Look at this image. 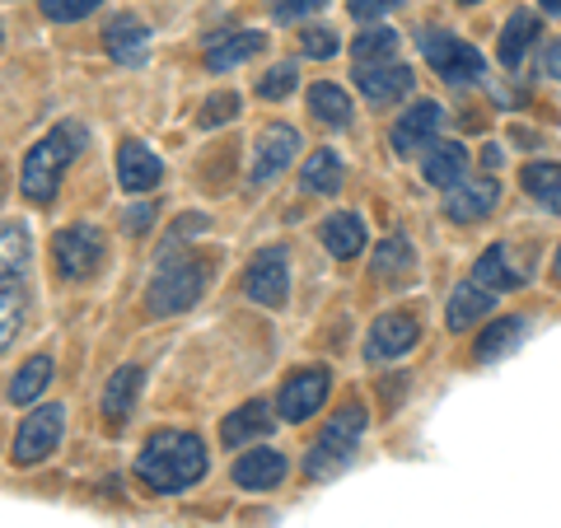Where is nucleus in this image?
<instances>
[{"label":"nucleus","mask_w":561,"mask_h":528,"mask_svg":"<svg viewBox=\"0 0 561 528\" xmlns=\"http://www.w3.org/2000/svg\"><path fill=\"white\" fill-rule=\"evenodd\" d=\"M402 5V0H351V20H360V24H375V20H383V14H393Z\"/></svg>","instance_id":"obj_40"},{"label":"nucleus","mask_w":561,"mask_h":528,"mask_svg":"<svg viewBox=\"0 0 561 528\" xmlns=\"http://www.w3.org/2000/svg\"><path fill=\"white\" fill-rule=\"evenodd\" d=\"M295 84H300V70H295V61H280V66H272L267 76L257 80V99H267V103L290 99V94H295Z\"/></svg>","instance_id":"obj_35"},{"label":"nucleus","mask_w":561,"mask_h":528,"mask_svg":"<svg viewBox=\"0 0 561 528\" xmlns=\"http://www.w3.org/2000/svg\"><path fill=\"white\" fill-rule=\"evenodd\" d=\"M243 295L262 309H286L290 299V257L280 243H267L249 257V272H243Z\"/></svg>","instance_id":"obj_6"},{"label":"nucleus","mask_w":561,"mask_h":528,"mask_svg":"<svg viewBox=\"0 0 561 528\" xmlns=\"http://www.w3.org/2000/svg\"><path fill=\"white\" fill-rule=\"evenodd\" d=\"M472 280H478L482 290H519L524 286V276L519 272H511V262H505V243H491V249L472 262Z\"/></svg>","instance_id":"obj_28"},{"label":"nucleus","mask_w":561,"mask_h":528,"mask_svg":"<svg viewBox=\"0 0 561 528\" xmlns=\"http://www.w3.org/2000/svg\"><path fill=\"white\" fill-rule=\"evenodd\" d=\"M300 51H305V57H313V61L337 57V33H332V28H309L300 38Z\"/></svg>","instance_id":"obj_39"},{"label":"nucleus","mask_w":561,"mask_h":528,"mask_svg":"<svg viewBox=\"0 0 561 528\" xmlns=\"http://www.w3.org/2000/svg\"><path fill=\"white\" fill-rule=\"evenodd\" d=\"M140 383H146V369H140V365H122L117 375L108 379V389H103V398H99V408H103V416H108L113 426L131 416L136 398H140Z\"/></svg>","instance_id":"obj_24"},{"label":"nucleus","mask_w":561,"mask_h":528,"mask_svg":"<svg viewBox=\"0 0 561 528\" xmlns=\"http://www.w3.org/2000/svg\"><path fill=\"white\" fill-rule=\"evenodd\" d=\"M346 183V164L337 150H313L300 169V192L305 197H337Z\"/></svg>","instance_id":"obj_19"},{"label":"nucleus","mask_w":561,"mask_h":528,"mask_svg":"<svg viewBox=\"0 0 561 528\" xmlns=\"http://www.w3.org/2000/svg\"><path fill=\"white\" fill-rule=\"evenodd\" d=\"M51 262H57L61 280H90L103 262V234L94 225H66L51 239Z\"/></svg>","instance_id":"obj_8"},{"label":"nucleus","mask_w":561,"mask_h":528,"mask_svg":"<svg viewBox=\"0 0 561 528\" xmlns=\"http://www.w3.org/2000/svg\"><path fill=\"white\" fill-rule=\"evenodd\" d=\"M445 127V108L440 103H431V99H421L412 103L408 113H402L393 122V154H402V160H412V154H426L435 146V131Z\"/></svg>","instance_id":"obj_10"},{"label":"nucleus","mask_w":561,"mask_h":528,"mask_svg":"<svg viewBox=\"0 0 561 528\" xmlns=\"http://www.w3.org/2000/svg\"><path fill=\"white\" fill-rule=\"evenodd\" d=\"M84 146H90V131H84L80 122H61L57 131H47L38 146L24 154V169H20L24 197L38 202V206H47L51 197H57V187H61V179H66L70 160H76Z\"/></svg>","instance_id":"obj_2"},{"label":"nucleus","mask_w":561,"mask_h":528,"mask_svg":"<svg viewBox=\"0 0 561 528\" xmlns=\"http://www.w3.org/2000/svg\"><path fill=\"white\" fill-rule=\"evenodd\" d=\"M267 5H272L276 24H295V20H305V14H319L328 0H267Z\"/></svg>","instance_id":"obj_38"},{"label":"nucleus","mask_w":561,"mask_h":528,"mask_svg":"<svg viewBox=\"0 0 561 528\" xmlns=\"http://www.w3.org/2000/svg\"><path fill=\"white\" fill-rule=\"evenodd\" d=\"M262 51V33L257 28H243V33H230V38H216L206 43V66L210 70H234L239 61H249Z\"/></svg>","instance_id":"obj_27"},{"label":"nucleus","mask_w":561,"mask_h":528,"mask_svg":"<svg viewBox=\"0 0 561 528\" xmlns=\"http://www.w3.org/2000/svg\"><path fill=\"white\" fill-rule=\"evenodd\" d=\"M356 90L370 99V103H393V99H408L412 94V70L398 66V61H383V66H356Z\"/></svg>","instance_id":"obj_15"},{"label":"nucleus","mask_w":561,"mask_h":528,"mask_svg":"<svg viewBox=\"0 0 561 528\" xmlns=\"http://www.w3.org/2000/svg\"><path fill=\"white\" fill-rule=\"evenodd\" d=\"M99 5V0H43V14L51 24H76Z\"/></svg>","instance_id":"obj_37"},{"label":"nucleus","mask_w":561,"mask_h":528,"mask_svg":"<svg viewBox=\"0 0 561 528\" xmlns=\"http://www.w3.org/2000/svg\"><path fill=\"white\" fill-rule=\"evenodd\" d=\"M552 272H557V280H561V249H557V257H552Z\"/></svg>","instance_id":"obj_45"},{"label":"nucleus","mask_w":561,"mask_h":528,"mask_svg":"<svg viewBox=\"0 0 561 528\" xmlns=\"http://www.w3.org/2000/svg\"><path fill=\"white\" fill-rule=\"evenodd\" d=\"M295 154H300V131L286 127V122H272V127L257 136V146H253V169H249V179H253V183L280 179V173L295 164Z\"/></svg>","instance_id":"obj_12"},{"label":"nucleus","mask_w":561,"mask_h":528,"mask_svg":"<svg viewBox=\"0 0 561 528\" xmlns=\"http://www.w3.org/2000/svg\"><path fill=\"white\" fill-rule=\"evenodd\" d=\"M416 272V249H412V239L408 234H389L375 249V276L379 280H402V276H412Z\"/></svg>","instance_id":"obj_29"},{"label":"nucleus","mask_w":561,"mask_h":528,"mask_svg":"<svg viewBox=\"0 0 561 528\" xmlns=\"http://www.w3.org/2000/svg\"><path fill=\"white\" fill-rule=\"evenodd\" d=\"M286 472H290V463L280 449H243L230 468V478L243 491H272V486L286 482Z\"/></svg>","instance_id":"obj_13"},{"label":"nucleus","mask_w":561,"mask_h":528,"mask_svg":"<svg viewBox=\"0 0 561 528\" xmlns=\"http://www.w3.org/2000/svg\"><path fill=\"white\" fill-rule=\"evenodd\" d=\"M328 389H332L328 369H295V375L280 383V398H276L280 421H309L328 402Z\"/></svg>","instance_id":"obj_11"},{"label":"nucleus","mask_w":561,"mask_h":528,"mask_svg":"<svg viewBox=\"0 0 561 528\" xmlns=\"http://www.w3.org/2000/svg\"><path fill=\"white\" fill-rule=\"evenodd\" d=\"M0 249H5V280H20L28 267V225L10 220L5 234H0Z\"/></svg>","instance_id":"obj_34"},{"label":"nucleus","mask_w":561,"mask_h":528,"mask_svg":"<svg viewBox=\"0 0 561 528\" xmlns=\"http://www.w3.org/2000/svg\"><path fill=\"white\" fill-rule=\"evenodd\" d=\"M51 375H57V365H51V356L47 351H38V356H28L20 369L10 375V389H5V398L14 402V408H28L33 398H38L47 383H51Z\"/></svg>","instance_id":"obj_26"},{"label":"nucleus","mask_w":561,"mask_h":528,"mask_svg":"<svg viewBox=\"0 0 561 528\" xmlns=\"http://www.w3.org/2000/svg\"><path fill=\"white\" fill-rule=\"evenodd\" d=\"M416 342H421V323L408 309H389L370 323V332H365V356L370 360H398V356H408Z\"/></svg>","instance_id":"obj_9"},{"label":"nucleus","mask_w":561,"mask_h":528,"mask_svg":"<svg viewBox=\"0 0 561 528\" xmlns=\"http://www.w3.org/2000/svg\"><path fill=\"white\" fill-rule=\"evenodd\" d=\"M160 179H164L160 154H154L150 146H140V140H122V150H117V183H122V192L140 197V192L160 187Z\"/></svg>","instance_id":"obj_14"},{"label":"nucleus","mask_w":561,"mask_h":528,"mask_svg":"<svg viewBox=\"0 0 561 528\" xmlns=\"http://www.w3.org/2000/svg\"><path fill=\"white\" fill-rule=\"evenodd\" d=\"M463 5H478V0H463Z\"/></svg>","instance_id":"obj_46"},{"label":"nucleus","mask_w":561,"mask_h":528,"mask_svg":"<svg viewBox=\"0 0 561 528\" xmlns=\"http://www.w3.org/2000/svg\"><path fill=\"white\" fill-rule=\"evenodd\" d=\"M150 225H154V206L150 202L122 210V230H127V234H150Z\"/></svg>","instance_id":"obj_41"},{"label":"nucleus","mask_w":561,"mask_h":528,"mask_svg":"<svg viewBox=\"0 0 561 528\" xmlns=\"http://www.w3.org/2000/svg\"><path fill=\"white\" fill-rule=\"evenodd\" d=\"M365 426H370V416H365L360 402H346L337 416H328V426L319 431V439H313L305 454V478H332L337 468H346L356 459Z\"/></svg>","instance_id":"obj_3"},{"label":"nucleus","mask_w":561,"mask_h":528,"mask_svg":"<svg viewBox=\"0 0 561 528\" xmlns=\"http://www.w3.org/2000/svg\"><path fill=\"white\" fill-rule=\"evenodd\" d=\"M468 169H472V154L459 146V140H435L421 160V173H426L431 187H445L454 192L459 183H468Z\"/></svg>","instance_id":"obj_16"},{"label":"nucleus","mask_w":561,"mask_h":528,"mask_svg":"<svg viewBox=\"0 0 561 528\" xmlns=\"http://www.w3.org/2000/svg\"><path fill=\"white\" fill-rule=\"evenodd\" d=\"M319 239H323V249L332 253V257H356L360 249H365V220L356 216V210H332V216L319 225Z\"/></svg>","instance_id":"obj_20"},{"label":"nucleus","mask_w":561,"mask_h":528,"mask_svg":"<svg viewBox=\"0 0 561 528\" xmlns=\"http://www.w3.org/2000/svg\"><path fill=\"white\" fill-rule=\"evenodd\" d=\"M230 117H239V94L220 90V94H210V99L202 103L197 127H202V131H216V127H225V122H230Z\"/></svg>","instance_id":"obj_36"},{"label":"nucleus","mask_w":561,"mask_h":528,"mask_svg":"<svg viewBox=\"0 0 561 528\" xmlns=\"http://www.w3.org/2000/svg\"><path fill=\"white\" fill-rule=\"evenodd\" d=\"M496 202H501V187L491 183V179H478V183H459L454 192H445V216L454 220V225H472V220H482V216H491L496 210Z\"/></svg>","instance_id":"obj_17"},{"label":"nucleus","mask_w":561,"mask_h":528,"mask_svg":"<svg viewBox=\"0 0 561 528\" xmlns=\"http://www.w3.org/2000/svg\"><path fill=\"white\" fill-rule=\"evenodd\" d=\"M398 43H402V38H398L393 28H360L356 43H351V51H356L360 66H383V61H393Z\"/></svg>","instance_id":"obj_32"},{"label":"nucleus","mask_w":561,"mask_h":528,"mask_svg":"<svg viewBox=\"0 0 561 528\" xmlns=\"http://www.w3.org/2000/svg\"><path fill=\"white\" fill-rule=\"evenodd\" d=\"M542 70H548V76H557V80H561V43H552L548 51H542Z\"/></svg>","instance_id":"obj_43"},{"label":"nucleus","mask_w":561,"mask_h":528,"mask_svg":"<svg viewBox=\"0 0 561 528\" xmlns=\"http://www.w3.org/2000/svg\"><path fill=\"white\" fill-rule=\"evenodd\" d=\"M491 305H496V295L482 290L478 280H463V286H454L449 305H445V323H449V332H468L478 319H486Z\"/></svg>","instance_id":"obj_21"},{"label":"nucleus","mask_w":561,"mask_h":528,"mask_svg":"<svg viewBox=\"0 0 561 528\" xmlns=\"http://www.w3.org/2000/svg\"><path fill=\"white\" fill-rule=\"evenodd\" d=\"M519 187L529 192V197H534L542 210L561 216V164H557V160H534V164H524V169H519Z\"/></svg>","instance_id":"obj_25"},{"label":"nucleus","mask_w":561,"mask_h":528,"mask_svg":"<svg viewBox=\"0 0 561 528\" xmlns=\"http://www.w3.org/2000/svg\"><path fill=\"white\" fill-rule=\"evenodd\" d=\"M524 332H529V323L515 319V313H511V319L491 323V328L482 332L478 346H472V356H478V360H496V356H505V351H515V346H519Z\"/></svg>","instance_id":"obj_30"},{"label":"nucleus","mask_w":561,"mask_h":528,"mask_svg":"<svg viewBox=\"0 0 561 528\" xmlns=\"http://www.w3.org/2000/svg\"><path fill=\"white\" fill-rule=\"evenodd\" d=\"M206 445L192 431H154L136 454V478L160 496H179V491L197 486L206 478Z\"/></svg>","instance_id":"obj_1"},{"label":"nucleus","mask_w":561,"mask_h":528,"mask_svg":"<svg viewBox=\"0 0 561 528\" xmlns=\"http://www.w3.org/2000/svg\"><path fill=\"white\" fill-rule=\"evenodd\" d=\"M272 426H276V416H272L267 402H243L239 412H230L220 421V439L230 449H239V445H249V439H262Z\"/></svg>","instance_id":"obj_23"},{"label":"nucleus","mask_w":561,"mask_h":528,"mask_svg":"<svg viewBox=\"0 0 561 528\" xmlns=\"http://www.w3.org/2000/svg\"><path fill=\"white\" fill-rule=\"evenodd\" d=\"M421 57H426L435 76L449 80V84H478L482 70H486L482 51L472 43H463V38H454V33H445V28L421 33Z\"/></svg>","instance_id":"obj_5"},{"label":"nucleus","mask_w":561,"mask_h":528,"mask_svg":"<svg viewBox=\"0 0 561 528\" xmlns=\"http://www.w3.org/2000/svg\"><path fill=\"white\" fill-rule=\"evenodd\" d=\"M146 43H150V28L131 20V14H117V20L103 24V47L117 66H146Z\"/></svg>","instance_id":"obj_18"},{"label":"nucleus","mask_w":561,"mask_h":528,"mask_svg":"<svg viewBox=\"0 0 561 528\" xmlns=\"http://www.w3.org/2000/svg\"><path fill=\"white\" fill-rule=\"evenodd\" d=\"M0 346H14V337H20V323H24V290H20V280H5L0 286Z\"/></svg>","instance_id":"obj_33"},{"label":"nucleus","mask_w":561,"mask_h":528,"mask_svg":"<svg viewBox=\"0 0 561 528\" xmlns=\"http://www.w3.org/2000/svg\"><path fill=\"white\" fill-rule=\"evenodd\" d=\"M542 38V20H538V14L534 10H515L511 14V20H505V28H501V66H519L524 57H529V47Z\"/></svg>","instance_id":"obj_22"},{"label":"nucleus","mask_w":561,"mask_h":528,"mask_svg":"<svg viewBox=\"0 0 561 528\" xmlns=\"http://www.w3.org/2000/svg\"><path fill=\"white\" fill-rule=\"evenodd\" d=\"M542 14H552V20H561V0H538Z\"/></svg>","instance_id":"obj_44"},{"label":"nucleus","mask_w":561,"mask_h":528,"mask_svg":"<svg viewBox=\"0 0 561 528\" xmlns=\"http://www.w3.org/2000/svg\"><path fill=\"white\" fill-rule=\"evenodd\" d=\"M206 280H210L206 262H197V257H164V267L154 272L150 286H146L150 319H179V313H187L202 299Z\"/></svg>","instance_id":"obj_4"},{"label":"nucleus","mask_w":561,"mask_h":528,"mask_svg":"<svg viewBox=\"0 0 561 528\" xmlns=\"http://www.w3.org/2000/svg\"><path fill=\"white\" fill-rule=\"evenodd\" d=\"M61 435H66V408H61V402H51V408H38V412H28V416L20 421V431H14L10 459L20 463V468H33V463H43L47 454H57Z\"/></svg>","instance_id":"obj_7"},{"label":"nucleus","mask_w":561,"mask_h":528,"mask_svg":"<svg viewBox=\"0 0 561 528\" xmlns=\"http://www.w3.org/2000/svg\"><path fill=\"white\" fill-rule=\"evenodd\" d=\"M202 230H210V220H206V216H183L179 225H173V243H183V239L202 234Z\"/></svg>","instance_id":"obj_42"},{"label":"nucleus","mask_w":561,"mask_h":528,"mask_svg":"<svg viewBox=\"0 0 561 528\" xmlns=\"http://www.w3.org/2000/svg\"><path fill=\"white\" fill-rule=\"evenodd\" d=\"M309 113L319 117L323 127H346V122H351V99H346V90H337V84L319 80L309 90Z\"/></svg>","instance_id":"obj_31"}]
</instances>
